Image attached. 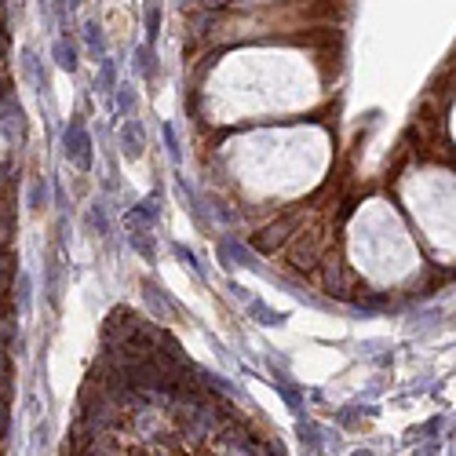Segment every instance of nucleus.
I'll use <instances>...</instances> for the list:
<instances>
[{"instance_id":"nucleus-1","label":"nucleus","mask_w":456,"mask_h":456,"mask_svg":"<svg viewBox=\"0 0 456 456\" xmlns=\"http://www.w3.org/2000/svg\"><path fill=\"white\" fill-rule=\"evenodd\" d=\"M318 435H321V431L314 428V423H299V442L307 445V452H318V449H321Z\"/></svg>"},{"instance_id":"nucleus-2","label":"nucleus","mask_w":456,"mask_h":456,"mask_svg":"<svg viewBox=\"0 0 456 456\" xmlns=\"http://www.w3.org/2000/svg\"><path fill=\"white\" fill-rule=\"evenodd\" d=\"M354 456H376V452H369V449H358Z\"/></svg>"}]
</instances>
